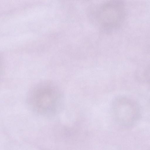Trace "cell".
<instances>
[{
	"mask_svg": "<svg viewBox=\"0 0 150 150\" xmlns=\"http://www.w3.org/2000/svg\"><path fill=\"white\" fill-rule=\"evenodd\" d=\"M111 110L115 121L123 127L135 124L141 116L140 108L135 101L125 96L115 98L111 104Z\"/></svg>",
	"mask_w": 150,
	"mask_h": 150,
	"instance_id": "6da1fadb",
	"label": "cell"
},
{
	"mask_svg": "<svg viewBox=\"0 0 150 150\" xmlns=\"http://www.w3.org/2000/svg\"><path fill=\"white\" fill-rule=\"evenodd\" d=\"M125 15L124 3L122 1H111L103 4L97 13V19L104 30L111 32L118 28Z\"/></svg>",
	"mask_w": 150,
	"mask_h": 150,
	"instance_id": "7a4b0ae2",
	"label": "cell"
},
{
	"mask_svg": "<svg viewBox=\"0 0 150 150\" xmlns=\"http://www.w3.org/2000/svg\"><path fill=\"white\" fill-rule=\"evenodd\" d=\"M4 72V66L2 58L0 56V81L3 76Z\"/></svg>",
	"mask_w": 150,
	"mask_h": 150,
	"instance_id": "3957f363",
	"label": "cell"
}]
</instances>
